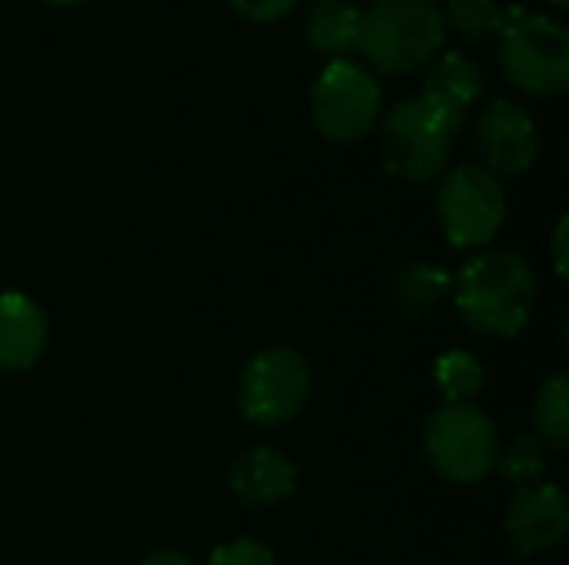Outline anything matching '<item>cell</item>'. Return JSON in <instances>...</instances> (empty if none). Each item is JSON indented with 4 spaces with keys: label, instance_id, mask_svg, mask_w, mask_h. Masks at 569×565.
<instances>
[{
    "label": "cell",
    "instance_id": "6da1fadb",
    "mask_svg": "<svg viewBox=\"0 0 569 565\" xmlns=\"http://www.w3.org/2000/svg\"><path fill=\"white\" fill-rule=\"evenodd\" d=\"M453 303L477 336L510 340L537 310V273L513 250H483L453 276Z\"/></svg>",
    "mask_w": 569,
    "mask_h": 565
},
{
    "label": "cell",
    "instance_id": "7a4b0ae2",
    "mask_svg": "<svg viewBox=\"0 0 569 565\" xmlns=\"http://www.w3.org/2000/svg\"><path fill=\"white\" fill-rule=\"evenodd\" d=\"M443 37L437 0H373L360 17L357 50L383 73H410L437 57Z\"/></svg>",
    "mask_w": 569,
    "mask_h": 565
},
{
    "label": "cell",
    "instance_id": "3957f363",
    "mask_svg": "<svg viewBox=\"0 0 569 565\" xmlns=\"http://www.w3.org/2000/svg\"><path fill=\"white\" fill-rule=\"evenodd\" d=\"M463 130L453 117L423 97L400 100L387 110L377 137L380 163L403 183H430L450 160V143Z\"/></svg>",
    "mask_w": 569,
    "mask_h": 565
},
{
    "label": "cell",
    "instance_id": "277c9868",
    "mask_svg": "<svg viewBox=\"0 0 569 565\" xmlns=\"http://www.w3.org/2000/svg\"><path fill=\"white\" fill-rule=\"evenodd\" d=\"M500 33L503 77L533 97H557L569 87V30L543 13L507 10Z\"/></svg>",
    "mask_w": 569,
    "mask_h": 565
},
{
    "label": "cell",
    "instance_id": "5b68a950",
    "mask_svg": "<svg viewBox=\"0 0 569 565\" xmlns=\"http://www.w3.org/2000/svg\"><path fill=\"white\" fill-rule=\"evenodd\" d=\"M423 450L430 466L457 486H473L490 476L500 440L493 420L473 403H443L430 413Z\"/></svg>",
    "mask_w": 569,
    "mask_h": 565
},
{
    "label": "cell",
    "instance_id": "8992f818",
    "mask_svg": "<svg viewBox=\"0 0 569 565\" xmlns=\"http://www.w3.org/2000/svg\"><path fill=\"white\" fill-rule=\"evenodd\" d=\"M383 113V93L373 77L357 60H330L310 90L313 127L333 143L363 140Z\"/></svg>",
    "mask_w": 569,
    "mask_h": 565
},
{
    "label": "cell",
    "instance_id": "52a82bcc",
    "mask_svg": "<svg viewBox=\"0 0 569 565\" xmlns=\"http://www.w3.org/2000/svg\"><path fill=\"white\" fill-rule=\"evenodd\" d=\"M440 230L457 250H483L507 220V190L480 163H460L440 183Z\"/></svg>",
    "mask_w": 569,
    "mask_h": 565
},
{
    "label": "cell",
    "instance_id": "ba28073f",
    "mask_svg": "<svg viewBox=\"0 0 569 565\" xmlns=\"http://www.w3.org/2000/svg\"><path fill=\"white\" fill-rule=\"evenodd\" d=\"M313 370L293 346L260 350L240 373V413L257 426L290 423L310 400Z\"/></svg>",
    "mask_w": 569,
    "mask_h": 565
},
{
    "label": "cell",
    "instance_id": "9c48e42d",
    "mask_svg": "<svg viewBox=\"0 0 569 565\" xmlns=\"http://www.w3.org/2000/svg\"><path fill=\"white\" fill-rule=\"evenodd\" d=\"M473 143L483 170H490L497 180L527 173L540 157V130L530 110L513 100H493L480 113Z\"/></svg>",
    "mask_w": 569,
    "mask_h": 565
},
{
    "label": "cell",
    "instance_id": "30bf717a",
    "mask_svg": "<svg viewBox=\"0 0 569 565\" xmlns=\"http://www.w3.org/2000/svg\"><path fill=\"white\" fill-rule=\"evenodd\" d=\"M569 529V503L560 486L533 483L517 490L507 513V539L517 553L537 556L563 543Z\"/></svg>",
    "mask_w": 569,
    "mask_h": 565
},
{
    "label": "cell",
    "instance_id": "8fae6325",
    "mask_svg": "<svg viewBox=\"0 0 569 565\" xmlns=\"http://www.w3.org/2000/svg\"><path fill=\"white\" fill-rule=\"evenodd\" d=\"M297 490V466L273 446H257L237 456L230 470V493L253 509L277 506Z\"/></svg>",
    "mask_w": 569,
    "mask_h": 565
},
{
    "label": "cell",
    "instance_id": "7c38bea8",
    "mask_svg": "<svg viewBox=\"0 0 569 565\" xmlns=\"http://www.w3.org/2000/svg\"><path fill=\"white\" fill-rule=\"evenodd\" d=\"M47 316L27 293H0V370L23 373L47 350Z\"/></svg>",
    "mask_w": 569,
    "mask_h": 565
},
{
    "label": "cell",
    "instance_id": "4fadbf2b",
    "mask_svg": "<svg viewBox=\"0 0 569 565\" xmlns=\"http://www.w3.org/2000/svg\"><path fill=\"white\" fill-rule=\"evenodd\" d=\"M427 77H423V100H430L433 107H440L447 117H453L457 123L467 120V110L483 97V70L477 67V60H470L460 50L440 53L427 63Z\"/></svg>",
    "mask_w": 569,
    "mask_h": 565
},
{
    "label": "cell",
    "instance_id": "5bb4252c",
    "mask_svg": "<svg viewBox=\"0 0 569 565\" xmlns=\"http://www.w3.org/2000/svg\"><path fill=\"white\" fill-rule=\"evenodd\" d=\"M390 296L407 316L420 320L453 296V273L433 263H407L393 273Z\"/></svg>",
    "mask_w": 569,
    "mask_h": 565
},
{
    "label": "cell",
    "instance_id": "9a60e30c",
    "mask_svg": "<svg viewBox=\"0 0 569 565\" xmlns=\"http://www.w3.org/2000/svg\"><path fill=\"white\" fill-rule=\"evenodd\" d=\"M360 17L363 10L350 0H320L307 17V40L313 50L333 60H347L360 40Z\"/></svg>",
    "mask_w": 569,
    "mask_h": 565
},
{
    "label": "cell",
    "instance_id": "2e32d148",
    "mask_svg": "<svg viewBox=\"0 0 569 565\" xmlns=\"http://www.w3.org/2000/svg\"><path fill=\"white\" fill-rule=\"evenodd\" d=\"M440 10H443V27L453 37L470 40V43L503 33V27L510 20L497 0H447Z\"/></svg>",
    "mask_w": 569,
    "mask_h": 565
},
{
    "label": "cell",
    "instance_id": "e0dca14e",
    "mask_svg": "<svg viewBox=\"0 0 569 565\" xmlns=\"http://www.w3.org/2000/svg\"><path fill=\"white\" fill-rule=\"evenodd\" d=\"M533 430L537 440L550 450L569 446V383L563 373L547 380L533 400Z\"/></svg>",
    "mask_w": 569,
    "mask_h": 565
},
{
    "label": "cell",
    "instance_id": "ac0fdd59",
    "mask_svg": "<svg viewBox=\"0 0 569 565\" xmlns=\"http://www.w3.org/2000/svg\"><path fill=\"white\" fill-rule=\"evenodd\" d=\"M433 380H437V386H440L447 403H473L477 393L483 390L487 370H483V363L473 353L450 350V353H443L437 360Z\"/></svg>",
    "mask_w": 569,
    "mask_h": 565
},
{
    "label": "cell",
    "instance_id": "d6986e66",
    "mask_svg": "<svg viewBox=\"0 0 569 565\" xmlns=\"http://www.w3.org/2000/svg\"><path fill=\"white\" fill-rule=\"evenodd\" d=\"M493 470H497L507 483H513L517 490L540 483V480H543V473H547V453H543V443H540L537 436H517L513 443H507V446L497 453Z\"/></svg>",
    "mask_w": 569,
    "mask_h": 565
},
{
    "label": "cell",
    "instance_id": "ffe728a7",
    "mask_svg": "<svg viewBox=\"0 0 569 565\" xmlns=\"http://www.w3.org/2000/svg\"><path fill=\"white\" fill-rule=\"evenodd\" d=\"M207 565H277V556L257 539H233V543L213 549Z\"/></svg>",
    "mask_w": 569,
    "mask_h": 565
},
{
    "label": "cell",
    "instance_id": "44dd1931",
    "mask_svg": "<svg viewBox=\"0 0 569 565\" xmlns=\"http://www.w3.org/2000/svg\"><path fill=\"white\" fill-rule=\"evenodd\" d=\"M243 20H253V23H270V20H280L287 17L297 0H227Z\"/></svg>",
    "mask_w": 569,
    "mask_h": 565
},
{
    "label": "cell",
    "instance_id": "7402d4cb",
    "mask_svg": "<svg viewBox=\"0 0 569 565\" xmlns=\"http://www.w3.org/2000/svg\"><path fill=\"white\" fill-rule=\"evenodd\" d=\"M553 266H557V276L563 280L567 276V216L553 230Z\"/></svg>",
    "mask_w": 569,
    "mask_h": 565
},
{
    "label": "cell",
    "instance_id": "603a6c76",
    "mask_svg": "<svg viewBox=\"0 0 569 565\" xmlns=\"http://www.w3.org/2000/svg\"><path fill=\"white\" fill-rule=\"evenodd\" d=\"M140 565H193L183 553H170V549H163V553H153V556H147Z\"/></svg>",
    "mask_w": 569,
    "mask_h": 565
},
{
    "label": "cell",
    "instance_id": "cb8c5ba5",
    "mask_svg": "<svg viewBox=\"0 0 569 565\" xmlns=\"http://www.w3.org/2000/svg\"><path fill=\"white\" fill-rule=\"evenodd\" d=\"M47 3H53V7H77V3H83V0H47Z\"/></svg>",
    "mask_w": 569,
    "mask_h": 565
},
{
    "label": "cell",
    "instance_id": "d4e9b609",
    "mask_svg": "<svg viewBox=\"0 0 569 565\" xmlns=\"http://www.w3.org/2000/svg\"><path fill=\"white\" fill-rule=\"evenodd\" d=\"M553 3H557V7H567V0H553Z\"/></svg>",
    "mask_w": 569,
    "mask_h": 565
}]
</instances>
